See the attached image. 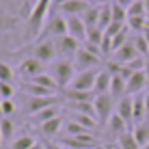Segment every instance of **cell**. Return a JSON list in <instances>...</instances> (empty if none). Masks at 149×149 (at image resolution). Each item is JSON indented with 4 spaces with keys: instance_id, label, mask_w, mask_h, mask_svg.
<instances>
[{
    "instance_id": "41",
    "label": "cell",
    "mask_w": 149,
    "mask_h": 149,
    "mask_svg": "<svg viewBox=\"0 0 149 149\" xmlns=\"http://www.w3.org/2000/svg\"><path fill=\"white\" fill-rule=\"evenodd\" d=\"M43 147H45V149H67V147L61 145V143H52V141H45V143H43Z\"/></svg>"
},
{
    "instance_id": "9",
    "label": "cell",
    "mask_w": 149,
    "mask_h": 149,
    "mask_svg": "<svg viewBox=\"0 0 149 149\" xmlns=\"http://www.w3.org/2000/svg\"><path fill=\"white\" fill-rule=\"evenodd\" d=\"M54 45H56V54L63 56V58H69V61H74V56L78 54V50H80V41L74 39L71 35L54 39Z\"/></svg>"
},
{
    "instance_id": "39",
    "label": "cell",
    "mask_w": 149,
    "mask_h": 149,
    "mask_svg": "<svg viewBox=\"0 0 149 149\" xmlns=\"http://www.w3.org/2000/svg\"><path fill=\"white\" fill-rule=\"evenodd\" d=\"M15 89L13 82H0V100H13Z\"/></svg>"
},
{
    "instance_id": "37",
    "label": "cell",
    "mask_w": 149,
    "mask_h": 149,
    "mask_svg": "<svg viewBox=\"0 0 149 149\" xmlns=\"http://www.w3.org/2000/svg\"><path fill=\"white\" fill-rule=\"evenodd\" d=\"M132 41H134L138 54H141V56H149V41L145 39V35H136V37L132 39Z\"/></svg>"
},
{
    "instance_id": "7",
    "label": "cell",
    "mask_w": 149,
    "mask_h": 149,
    "mask_svg": "<svg viewBox=\"0 0 149 149\" xmlns=\"http://www.w3.org/2000/svg\"><path fill=\"white\" fill-rule=\"evenodd\" d=\"M65 35H69V28H67V17H63V15H52V17L48 19V24L43 26L41 30V39H48V37H65Z\"/></svg>"
},
{
    "instance_id": "20",
    "label": "cell",
    "mask_w": 149,
    "mask_h": 149,
    "mask_svg": "<svg viewBox=\"0 0 149 149\" xmlns=\"http://www.w3.org/2000/svg\"><path fill=\"white\" fill-rule=\"evenodd\" d=\"M147 121V102H145V95L138 93L134 95V125Z\"/></svg>"
},
{
    "instance_id": "47",
    "label": "cell",
    "mask_w": 149,
    "mask_h": 149,
    "mask_svg": "<svg viewBox=\"0 0 149 149\" xmlns=\"http://www.w3.org/2000/svg\"><path fill=\"white\" fill-rule=\"evenodd\" d=\"M30 149H45V147H43V143H37V145H35V147H30Z\"/></svg>"
},
{
    "instance_id": "24",
    "label": "cell",
    "mask_w": 149,
    "mask_h": 149,
    "mask_svg": "<svg viewBox=\"0 0 149 149\" xmlns=\"http://www.w3.org/2000/svg\"><path fill=\"white\" fill-rule=\"evenodd\" d=\"M63 97L67 102H93L95 95L89 91H74V89H63Z\"/></svg>"
},
{
    "instance_id": "35",
    "label": "cell",
    "mask_w": 149,
    "mask_h": 149,
    "mask_svg": "<svg viewBox=\"0 0 149 149\" xmlns=\"http://www.w3.org/2000/svg\"><path fill=\"white\" fill-rule=\"evenodd\" d=\"M112 22L127 24V9L121 7V4H117V2H112Z\"/></svg>"
},
{
    "instance_id": "29",
    "label": "cell",
    "mask_w": 149,
    "mask_h": 149,
    "mask_svg": "<svg viewBox=\"0 0 149 149\" xmlns=\"http://www.w3.org/2000/svg\"><path fill=\"white\" fill-rule=\"evenodd\" d=\"M147 24H149V17H147V15H138V17H127V24H125V26L130 28V30H134L136 35H141L143 30L147 28Z\"/></svg>"
},
{
    "instance_id": "53",
    "label": "cell",
    "mask_w": 149,
    "mask_h": 149,
    "mask_svg": "<svg viewBox=\"0 0 149 149\" xmlns=\"http://www.w3.org/2000/svg\"><path fill=\"white\" fill-rule=\"evenodd\" d=\"M0 119H2V108H0Z\"/></svg>"
},
{
    "instance_id": "17",
    "label": "cell",
    "mask_w": 149,
    "mask_h": 149,
    "mask_svg": "<svg viewBox=\"0 0 149 149\" xmlns=\"http://www.w3.org/2000/svg\"><path fill=\"white\" fill-rule=\"evenodd\" d=\"M127 130H130V127L125 125V121H123L121 117L115 112V115H112V119L108 121V125H106V136H108V138H115V141H117V138H119L123 132H127Z\"/></svg>"
},
{
    "instance_id": "27",
    "label": "cell",
    "mask_w": 149,
    "mask_h": 149,
    "mask_svg": "<svg viewBox=\"0 0 149 149\" xmlns=\"http://www.w3.org/2000/svg\"><path fill=\"white\" fill-rule=\"evenodd\" d=\"M28 82H33V84H39V86H45V89H52L56 91L58 89V84H56V80L52 78L50 74H39V76H35V78H28Z\"/></svg>"
},
{
    "instance_id": "38",
    "label": "cell",
    "mask_w": 149,
    "mask_h": 149,
    "mask_svg": "<svg viewBox=\"0 0 149 149\" xmlns=\"http://www.w3.org/2000/svg\"><path fill=\"white\" fill-rule=\"evenodd\" d=\"M13 78H15V74H13V67L0 61V82H13Z\"/></svg>"
},
{
    "instance_id": "1",
    "label": "cell",
    "mask_w": 149,
    "mask_h": 149,
    "mask_svg": "<svg viewBox=\"0 0 149 149\" xmlns=\"http://www.w3.org/2000/svg\"><path fill=\"white\" fill-rule=\"evenodd\" d=\"M52 7V0H37L30 9L28 17H26V37L35 39L41 37V30L48 24V11Z\"/></svg>"
},
{
    "instance_id": "50",
    "label": "cell",
    "mask_w": 149,
    "mask_h": 149,
    "mask_svg": "<svg viewBox=\"0 0 149 149\" xmlns=\"http://www.w3.org/2000/svg\"><path fill=\"white\" fill-rule=\"evenodd\" d=\"M2 145H4V141H2V134H0V149H2Z\"/></svg>"
},
{
    "instance_id": "16",
    "label": "cell",
    "mask_w": 149,
    "mask_h": 149,
    "mask_svg": "<svg viewBox=\"0 0 149 149\" xmlns=\"http://www.w3.org/2000/svg\"><path fill=\"white\" fill-rule=\"evenodd\" d=\"M110 84H112V74L108 69H100L95 78V86H93V95H104L110 93Z\"/></svg>"
},
{
    "instance_id": "34",
    "label": "cell",
    "mask_w": 149,
    "mask_h": 149,
    "mask_svg": "<svg viewBox=\"0 0 149 149\" xmlns=\"http://www.w3.org/2000/svg\"><path fill=\"white\" fill-rule=\"evenodd\" d=\"M17 22H19V19L15 17V15H4V13H0V33L15 30V28H17Z\"/></svg>"
},
{
    "instance_id": "31",
    "label": "cell",
    "mask_w": 149,
    "mask_h": 149,
    "mask_svg": "<svg viewBox=\"0 0 149 149\" xmlns=\"http://www.w3.org/2000/svg\"><path fill=\"white\" fill-rule=\"evenodd\" d=\"M84 134H91V132L86 130L84 125H80L78 121L71 119V121L65 123V134H63V136H84Z\"/></svg>"
},
{
    "instance_id": "46",
    "label": "cell",
    "mask_w": 149,
    "mask_h": 149,
    "mask_svg": "<svg viewBox=\"0 0 149 149\" xmlns=\"http://www.w3.org/2000/svg\"><path fill=\"white\" fill-rule=\"evenodd\" d=\"M145 74H147V78H149V56H147V63H145Z\"/></svg>"
},
{
    "instance_id": "36",
    "label": "cell",
    "mask_w": 149,
    "mask_h": 149,
    "mask_svg": "<svg viewBox=\"0 0 149 149\" xmlns=\"http://www.w3.org/2000/svg\"><path fill=\"white\" fill-rule=\"evenodd\" d=\"M138 15H147V4H145V0H136V2L127 9V17H138Z\"/></svg>"
},
{
    "instance_id": "18",
    "label": "cell",
    "mask_w": 149,
    "mask_h": 149,
    "mask_svg": "<svg viewBox=\"0 0 149 149\" xmlns=\"http://www.w3.org/2000/svg\"><path fill=\"white\" fill-rule=\"evenodd\" d=\"M22 89L26 95H33V97H54L58 95V91H52V89H45V86H39V84H33L28 80H22Z\"/></svg>"
},
{
    "instance_id": "32",
    "label": "cell",
    "mask_w": 149,
    "mask_h": 149,
    "mask_svg": "<svg viewBox=\"0 0 149 149\" xmlns=\"http://www.w3.org/2000/svg\"><path fill=\"white\" fill-rule=\"evenodd\" d=\"M104 35H106V30H102L100 26H89L86 28V41L97 45V48H100L102 41H104Z\"/></svg>"
},
{
    "instance_id": "42",
    "label": "cell",
    "mask_w": 149,
    "mask_h": 149,
    "mask_svg": "<svg viewBox=\"0 0 149 149\" xmlns=\"http://www.w3.org/2000/svg\"><path fill=\"white\" fill-rule=\"evenodd\" d=\"M115 2H117V4H121V7H125V9H130L132 4L136 2V0H115Z\"/></svg>"
},
{
    "instance_id": "44",
    "label": "cell",
    "mask_w": 149,
    "mask_h": 149,
    "mask_svg": "<svg viewBox=\"0 0 149 149\" xmlns=\"http://www.w3.org/2000/svg\"><path fill=\"white\" fill-rule=\"evenodd\" d=\"M84 2L93 4V7H102V4H106V0H84Z\"/></svg>"
},
{
    "instance_id": "49",
    "label": "cell",
    "mask_w": 149,
    "mask_h": 149,
    "mask_svg": "<svg viewBox=\"0 0 149 149\" xmlns=\"http://www.w3.org/2000/svg\"><path fill=\"white\" fill-rule=\"evenodd\" d=\"M145 4H147V17H149V0H145Z\"/></svg>"
},
{
    "instance_id": "10",
    "label": "cell",
    "mask_w": 149,
    "mask_h": 149,
    "mask_svg": "<svg viewBox=\"0 0 149 149\" xmlns=\"http://www.w3.org/2000/svg\"><path fill=\"white\" fill-rule=\"evenodd\" d=\"M61 145L67 149H95L100 143L95 141L93 134H84V136H63Z\"/></svg>"
},
{
    "instance_id": "19",
    "label": "cell",
    "mask_w": 149,
    "mask_h": 149,
    "mask_svg": "<svg viewBox=\"0 0 149 149\" xmlns=\"http://www.w3.org/2000/svg\"><path fill=\"white\" fill-rule=\"evenodd\" d=\"M91 4L89 2H84V0H69V2H65V4H61V13H65L69 17V15H82L89 9Z\"/></svg>"
},
{
    "instance_id": "40",
    "label": "cell",
    "mask_w": 149,
    "mask_h": 149,
    "mask_svg": "<svg viewBox=\"0 0 149 149\" xmlns=\"http://www.w3.org/2000/svg\"><path fill=\"white\" fill-rule=\"evenodd\" d=\"M0 108H2V117H11L15 112V102L13 100H0Z\"/></svg>"
},
{
    "instance_id": "5",
    "label": "cell",
    "mask_w": 149,
    "mask_h": 149,
    "mask_svg": "<svg viewBox=\"0 0 149 149\" xmlns=\"http://www.w3.org/2000/svg\"><path fill=\"white\" fill-rule=\"evenodd\" d=\"M61 104V95H54V97H33V95H26L24 93V110L26 115H37V112L50 108V106H58Z\"/></svg>"
},
{
    "instance_id": "33",
    "label": "cell",
    "mask_w": 149,
    "mask_h": 149,
    "mask_svg": "<svg viewBox=\"0 0 149 149\" xmlns=\"http://www.w3.org/2000/svg\"><path fill=\"white\" fill-rule=\"evenodd\" d=\"M80 17H82V22L86 24V28L89 26H97V22H100V7H93V4H91Z\"/></svg>"
},
{
    "instance_id": "30",
    "label": "cell",
    "mask_w": 149,
    "mask_h": 149,
    "mask_svg": "<svg viewBox=\"0 0 149 149\" xmlns=\"http://www.w3.org/2000/svg\"><path fill=\"white\" fill-rule=\"evenodd\" d=\"M112 24V4H102L100 7V22H97V26L102 30H106Z\"/></svg>"
},
{
    "instance_id": "43",
    "label": "cell",
    "mask_w": 149,
    "mask_h": 149,
    "mask_svg": "<svg viewBox=\"0 0 149 149\" xmlns=\"http://www.w3.org/2000/svg\"><path fill=\"white\" fill-rule=\"evenodd\" d=\"M28 7H30V0H22V15H26ZM28 13H30V11H28Z\"/></svg>"
},
{
    "instance_id": "48",
    "label": "cell",
    "mask_w": 149,
    "mask_h": 149,
    "mask_svg": "<svg viewBox=\"0 0 149 149\" xmlns=\"http://www.w3.org/2000/svg\"><path fill=\"white\" fill-rule=\"evenodd\" d=\"M106 149H119V147H115V145H106Z\"/></svg>"
},
{
    "instance_id": "13",
    "label": "cell",
    "mask_w": 149,
    "mask_h": 149,
    "mask_svg": "<svg viewBox=\"0 0 149 149\" xmlns=\"http://www.w3.org/2000/svg\"><path fill=\"white\" fill-rule=\"evenodd\" d=\"M138 50H136V45H134V41H127L123 48H119L115 52V56H112V61H117V63H121V65H127V63H132L134 58H138Z\"/></svg>"
},
{
    "instance_id": "14",
    "label": "cell",
    "mask_w": 149,
    "mask_h": 149,
    "mask_svg": "<svg viewBox=\"0 0 149 149\" xmlns=\"http://www.w3.org/2000/svg\"><path fill=\"white\" fill-rule=\"evenodd\" d=\"M147 82H149V78H147L145 69L143 71H134V74L130 76V80H127V95H132V97L138 95L147 86Z\"/></svg>"
},
{
    "instance_id": "4",
    "label": "cell",
    "mask_w": 149,
    "mask_h": 149,
    "mask_svg": "<svg viewBox=\"0 0 149 149\" xmlns=\"http://www.w3.org/2000/svg\"><path fill=\"white\" fill-rule=\"evenodd\" d=\"M93 104H95V112H97V123L106 127L108 121L112 119V115L117 112V100L110 93H104V95H95Z\"/></svg>"
},
{
    "instance_id": "12",
    "label": "cell",
    "mask_w": 149,
    "mask_h": 149,
    "mask_svg": "<svg viewBox=\"0 0 149 149\" xmlns=\"http://www.w3.org/2000/svg\"><path fill=\"white\" fill-rule=\"evenodd\" d=\"M17 71H19V76H22L24 80L35 78V76L43 74V63H41V61H37V58H30V56H26V58L17 65Z\"/></svg>"
},
{
    "instance_id": "23",
    "label": "cell",
    "mask_w": 149,
    "mask_h": 149,
    "mask_svg": "<svg viewBox=\"0 0 149 149\" xmlns=\"http://www.w3.org/2000/svg\"><path fill=\"white\" fill-rule=\"evenodd\" d=\"M56 117H61V108H58V106H50V108H45V110L37 112V115H33L30 119L37 123V125H41V123L52 121V119H56Z\"/></svg>"
},
{
    "instance_id": "21",
    "label": "cell",
    "mask_w": 149,
    "mask_h": 149,
    "mask_svg": "<svg viewBox=\"0 0 149 149\" xmlns=\"http://www.w3.org/2000/svg\"><path fill=\"white\" fill-rule=\"evenodd\" d=\"M61 127H65V123H63L61 117H56L52 121H45V123H41V125H37V130H39V134H43V136H54V134L61 132Z\"/></svg>"
},
{
    "instance_id": "22",
    "label": "cell",
    "mask_w": 149,
    "mask_h": 149,
    "mask_svg": "<svg viewBox=\"0 0 149 149\" xmlns=\"http://www.w3.org/2000/svg\"><path fill=\"white\" fill-rule=\"evenodd\" d=\"M13 132H15V123L11 117H2L0 119V134H2L4 145H11L13 143Z\"/></svg>"
},
{
    "instance_id": "26",
    "label": "cell",
    "mask_w": 149,
    "mask_h": 149,
    "mask_svg": "<svg viewBox=\"0 0 149 149\" xmlns=\"http://www.w3.org/2000/svg\"><path fill=\"white\" fill-rule=\"evenodd\" d=\"M134 138H136V143L141 145V149L149 143V121H143V123H138V125H134Z\"/></svg>"
},
{
    "instance_id": "28",
    "label": "cell",
    "mask_w": 149,
    "mask_h": 149,
    "mask_svg": "<svg viewBox=\"0 0 149 149\" xmlns=\"http://www.w3.org/2000/svg\"><path fill=\"white\" fill-rule=\"evenodd\" d=\"M117 147L119 149H141V145L136 143V138H134V134H132L130 130L123 132V134L117 138Z\"/></svg>"
},
{
    "instance_id": "52",
    "label": "cell",
    "mask_w": 149,
    "mask_h": 149,
    "mask_svg": "<svg viewBox=\"0 0 149 149\" xmlns=\"http://www.w3.org/2000/svg\"><path fill=\"white\" fill-rule=\"evenodd\" d=\"M143 149H149V143H147V145H145V147H143Z\"/></svg>"
},
{
    "instance_id": "45",
    "label": "cell",
    "mask_w": 149,
    "mask_h": 149,
    "mask_svg": "<svg viewBox=\"0 0 149 149\" xmlns=\"http://www.w3.org/2000/svg\"><path fill=\"white\" fill-rule=\"evenodd\" d=\"M65 2H69V0H52V4H56V7H61V4H65Z\"/></svg>"
},
{
    "instance_id": "3",
    "label": "cell",
    "mask_w": 149,
    "mask_h": 149,
    "mask_svg": "<svg viewBox=\"0 0 149 149\" xmlns=\"http://www.w3.org/2000/svg\"><path fill=\"white\" fill-rule=\"evenodd\" d=\"M48 74L56 80L58 89H67V86L71 84V80H74V76L78 74V71H76L74 61H69V58H58V61H54V63L50 65V71H48Z\"/></svg>"
},
{
    "instance_id": "8",
    "label": "cell",
    "mask_w": 149,
    "mask_h": 149,
    "mask_svg": "<svg viewBox=\"0 0 149 149\" xmlns=\"http://www.w3.org/2000/svg\"><path fill=\"white\" fill-rule=\"evenodd\" d=\"M97 71H100V69H84V71H78V74L74 76V80H71V84L67 86V89H74V91H89V93H93Z\"/></svg>"
},
{
    "instance_id": "25",
    "label": "cell",
    "mask_w": 149,
    "mask_h": 149,
    "mask_svg": "<svg viewBox=\"0 0 149 149\" xmlns=\"http://www.w3.org/2000/svg\"><path fill=\"white\" fill-rule=\"evenodd\" d=\"M37 145V141H35V136L33 134H19V136H15L13 138V143L9 145V149H30V147H35Z\"/></svg>"
},
{
    "instance_id": "6",
    "label": "cell",
    "mask_w": 149,
    "mask_h": 149,
    "mask_svg": "<svg viewBox=\"0 0 149 149\" xmlns=\"http://www.w3.org/2000/svg\"><path fill=\"white\" fill-rule=\"evenodd\" d=\"M106 61L102 58L100 54H93L91 50L86 48H80L78 54L74 56V65H76V71H84V69H95L100 65H104Z\"/></svg>"
},
{
    "instance_id": "51",
    "label": "cell",
    "mask_w": 149,
    "mask_h": 149,
    "mask_svg": "<svg viewBox=\"0 0 149 149\" xmlns=\"http://www.w3.org/2000/svg\"><path fill=\"white\" fill-rule=\"evenodd\" d=\"M95 149H106V145H97Z\"/></svg>"
},
{
    "instance_id": "2",
    "label": "cell",
    "mask_w": 149,
    "mask_h": 149,
    "mask_svg": "<svg viewBox=\"0 0 149 149\" xmlns=\"http://www.w3.org/2000/svg\"><path fill=\"white\" fill-rule=\"evenodd\" d=\"M15 54H28L30 58H37L41 63H54V56L56 54V45L54 39H37L28 45H22V48L15 50Z\"/></svg>"
},
{
    "instance_id": "11",
    "label": "cell",
    "mask_w": 149,
    "mask_h": 149,
    "mask_svg": "<svg viewBox=\"0 0 149 149\" xmlns=\"http://www.w3.org/2000/svg\"><path fill=\"white\" fill-rule=\"evenodd\" d=\"M117 115L125 121V125H134V97L123 95L121 100H117Z\"/></svg>"
},
{
    "instance_id": "15",
    "label": "cell",
    "mask_w": 149,
    "mask_h": 149,
    "mask_svg": "<svg viewBox=\"0 0 149 149\" xmlns=\"http://www.w3.org/2000/svg\"><path fill=\"white\" fill-rule=\"evenodd\" d=\"M67 28H69V35L78 41H86V24L82 22L80 15H69L67 17Z\"/></svg>"
}]
</instances>
